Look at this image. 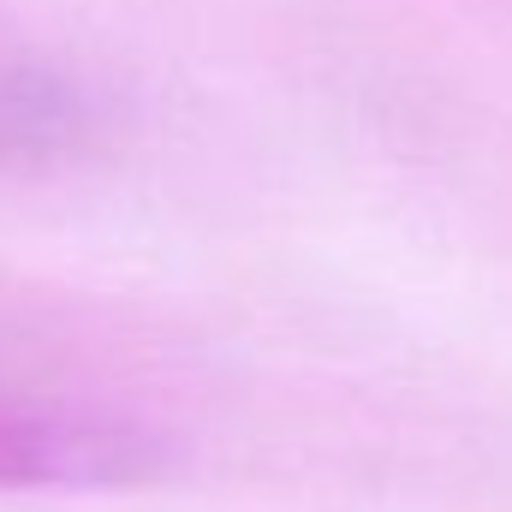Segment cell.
<instances>
[{
    "label": "cell",
    "instance_id": "cell-1",
    "mask_svg": "<svg viewBox=\"0 0 512 512\" xmlns=\"http://www.w3.org/2000/svg\"><path fill=\"white\" fill-rule=\"evenodd\" d=\"M155 465V441L120 417L0 405V489H96Z\"/></svg>",
    "mask_w": 512,
    "mask_h": 512
}]
</instances>
